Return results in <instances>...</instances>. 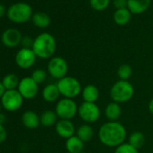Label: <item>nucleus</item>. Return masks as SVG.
Wrapping results in <instances>:
<instances>
[{"instance_id": "obj_1", "label": "nucleus", "mask_w": 153, "mask_h": 153, "mask_svg": "<svg viewBox=\"0 0 153 153\" xmlns=\"http://www.w3.org/2000/svg\"><path fill=\"white\" fill-rule=\"evenodd\" d=\"M127 137L125 127L117 122H106L98 130V139L102 144L110 148H116L124 143Z\"/></svg>"}, {"instance_id": "obj_2", "label": "nucleus", "mask_w": 153, "mask_h": 153, "mask_svg": "<svg viewBox=\"0 0 153 153\" xmlns=\"http://www.w3.org/2000/svg\"><path fill=\"white\" fill-rule=\"evenodd\" d=\"M56 47L55 38L48 33H43L34 39L32 49L37 58L46 59L52 58L56 51Z\"/></svg>"}, {"instance_id": "obj_3", "label": "nucleus", "mask_w": 153, "mask_h": 153, "mask_svg": "<svg viewBox=\"0 0 153 153\" xmlns=\"http://www.w3.org/2000/svg\"><path fill=\"white\" fill-rule=\"evenodd\" d=\"M134 95L133 86L127 80L116 81L110 89V97L113 102L123 104L130 101Z\"/></svg>"}, {"instance_id": "obj_4", "label": "nucleus", "mask_w": 153, "mask_h": 153, "mask_svg": "<svg viewBox=\"0 0 153 153\" xmlns=\"http://www.w3.org/2000/svg\"><path fill=\"white\" fill-rule=\"evenodd\" d=\"M57 87L64 98L74 99L81 94L82 87L80 82L74 76H66L61 79H59L57 82Z\"/></svg>"}, {"instance_id": "obj_5", "label": "nucleus", "mask_w": 153, "mask_h": 153, "mask_svg": "<svg viewBox=\"0 0 153 153\" xmlns=\"http://www.w3.org/2000/svg\"><path fill=\"white\" fill-rule=\"evenodd\" d=\"M7 15L11 22L16 24H24L32 19L33 9L29 4L18 2L9 7Z\"/></svg>"}, {"instance_id": "obj_6", "label": "nucleus", "mask_w": 153, "mask_h": 153, "mask_svg": "<svg viewBox=\"0 0 153 153\" xmlns=\"http://www.w3.org/2000/svg\"><path fill=\"white\" fill-rule=\"evenodd\" d=\"M55 112L61 120H71L79 112L76 103L70 98H62L56 104Z\"/></svg>"}, {"instance_id": "obj_7", "label": "nucleus", "mask_w": 153, "mask_h": 153, "mask_svg": "<svg viewBox=\"0 0 153 153\" xmlns=\"http://www.w3.org/2000/svg\"><path fill=\"white\" fill-rule=\"evenodd\" d=\"M0 100H1V105L5 110L8 112H16L22 106L24 97L17 89L6 90Z\"/></svg>"}, {"instance_id": "obj_8", "label": "nucleus", "mask_w": 153, "mask_h": 153, "mask_svg": "<svg viewBox=\"0 0 153 153\" xmlns=\"http://www.w3.org/2000/svg\"><path fill=\"white\" fill-rule=\"evenodd\" d=\"M79 117L86 123H93L98 121L100 118V108L96 103H88L83 102L79 106L78 112Z\"/></svg>"}, {"instance_id": "obj_9", "label": "nucleus", "mask_w": 153, "mask_h": 153, "mask_svg": "<svg viewBox=\"0 0 153 153\" xmlns=\"http://www.w3.org/2000/svg\"><path fill=\"white\" fill-rule=\"evenodd\" d=\"M48 73L56 79H61L67 76L68 66L67 61L61 57H52L48 62Z\"/></svg>"}, {"instance_id": "obj_10", "label": "nucleus", "mask_w": 153, "mask_h": 153, "mask_svg": "<svg viewBox=\"0 0 153 153\" xmlns=\"http://www.w3.org/2000/svg\"><path fill=\"white\" fill-rule=\"evenodd\" d=\"M38 84L31 78V76H25L20 79V83L17 90L22 95L24 99H33L34 98L39 91Z\"/></svg>"}, {"instance_id": "obj_11", "label": "nucleus", "mask_w": 153, "mask_h": 153, "mask_svg": "<svg viewBox=\"0 0 153 153\" xmlns=\"http://www.w3.org/2000/svg\"><path fill=\"white\" fill-rule=\"evenodd\" d=\"M36 55L33 49L22 48L16 54V63L23 69H28L33 66L36 61Z\"/></svg>"}, {"instance_id": "obj_12", "label": "nucleus", "mask_w": 153, "mask_h": 153, "mask_svg": "<svg viewBox=\"0 0 153 153\" xmlns=\"http://www.w3.org/2000/svg\"><path fill=\"white\" fill-rule=\"evenodd\" d=\"M22 38V33L17 29L9 28L2 33L1 42L7 48H15L21 44Z\"/></svg>"}, {"instance_id": "obj_13", "label": "nucleus", "mask_w": 153, "mask_h": 153, "mask_svg": "<svg viewBox=\"0 0 153 153\" xmlns=\"http://www.w3.org/2000/svg\"><path fill=\"white\" fill-rule=\"evenodd\" d=\"M55 130L57 134L65 140H68V138L72 137L75 135L76 129L75 125L71 122V120H61L59 119L56 125H55Z\"/></svg>"}, {"instance_id": "obj_14", "label": "nucleus", "mask_w": 153, "mask_h": 153, "mask_svg": "<svg viewBox=\"0 0 153 153\" xmlns=\"http://www.w3.org/2000/svg\"><path fill=\"white\" fill-rule=\"evenodd\" d=\"M150 5V0H128L127 8L131 14H142Z\"/></svg>"}, {"instance_id": "obj_15", "label": "nucleus", "mask_w": 153, "mask_h": 153, "mask_svg": "<svg viewBox=\"0 0 153 153\" xmlns=\"http://www.w3.org/2000/svg\"><path fill=\"white\" fill-rule=\"evenodd\" d=\"M42 96L44 101L48 103L56 102L60 96L57 84H48L47 86H45L44 88L42 89Z\"/></svg>"}, {"instance_id": "obj_16", "label": "nucleus", "mask_w": 153, "mask_h": 153, "mask_svg": "<svg viewBox=\"0 0 153 153\" xmlns=\"http://www.w3.org/2000/svg\"><path fill=\"white\" fill-rule=\"evenodd\" d=\"M22 123L28 129H35L41 124L40 116L33 111H26L22 115Z\"/></svg>"}, {"instance_id": "obj_17", "label": "nucleus", "mask_w": 153, "mask_h": 153, "mask_svg": "<svg viewBox=\"0 0 153 153\" xmlns=\"http://www.w3.org/2000/svg\"><path fill=\"white\" fill-rule=\"evenodd\" d=\"M105 115L110 122H117L122 115V108L120 104L115 102L109 103L105 108Z\"/></svg>"}, {"instance_id": "obj_18", "label": "nucleus", "mask_w": 153, "mask_h": 153, "mask_svg": "<svg viewBox=\"0 0 153 153\" xmlns=\"http://www.w3.org/2000/svg\"><path fill=\"white\" fill-rule=\"evenodd\" d=\"M84 141L76 135H74L66 140V149L68 153H80L84 149Z\"/></svg>"}, {"instance_id": "obj_19", "label": "nucleus", "mask_w": 153, "mask_h": 153, "mask_svg": "<svg viewBox=\"0 0 153 153\" xmlns=\"http://www.w3.org/2000/svg\"><path fill=\"white\" fill-rule=\"evenodd\" d=\"M81 96L84 102L96 103L99 97V90L95 85H87L82 88Z\"/></svg>"}, {"instance_id": "obj_20", "label": "nucleus", "mask_w": 153, "mask_h": 153, "mask_svg": "<svg viewBox=\"0 0 153 153\" xmlns=\"http://www.w3.org/2000/svg\"><path fill=\"white\" fill-rule=\"evenodd\" d=\"M76 135L78 136L82 141L87 142L92 140L94 136V130L90 124L85 123L80 125L78 129L76 130Z\"/></svg>"}, {"instance_id": "obj_21", "label": "nucleus", "mask_w": 153, "mask_h": 153, "mask_svg": "<svg viewBox=\"0 0 153 153\" xmlns=\"http://www.w3.org/2000/svg\"><path fill=\"white\" fill-rule=\"evenodd\" d=\"M58 118L59 117L55 111H51V110L44 111L40 116L41 124L44 127H51L56 125L58 122Z\"/></svg>"}, {"instance_id": "obj_22", "label": "nucleus", "mask_w": 153, "mask_h": 153, "mask_svg": "<svg viewBox=\"0 0 153 153\" xmlns=\"http://www.w3.org/2000/svg\"><path fill=\"white\" fill-rule=\"evenodd\" d=\"M32 21L36 27L42 28V29L48 27L51 24L50 16L46 13H43V12H37L33 14L32 17Z\"/></svg>"}, {"instance_id": "obj_23", "label": "nucleus", "mask_w": 153, "mask_h": 153, "mask_svg": "<svg viewBox=\"0 0 153 153\" xmlns=\"http://www.w3.org/2000/svg\"><path fill=\"white\" fill-rule=\"evenodd\" d=\"M1 82H2L4 88H6V90H15V89L18 88L20 79L16 74L9 73L4 76Z\"/></svg>"}, {"instance_id": "obj_24", "label": "nucleus", "mask_w": 153, "mask_h": 153, "mask_svg": "<svg viewBox=\"0 0 153 153\" xmlns=\"http://www.w3.org/2000/svg\"><path fill=\"white\" fill-rule=\"evenodd\" d=\"M131 14L128 8L118 9L114 14V21L118 25H125L131 20Z\"/></svg>"}, {"instance_id": "obj_25", "label": "nucleus", "mask_w": 153, "mask_h": 153, "mask_svg": "<svg viewBox=\"0 0 153 153\" xmlns=\"http://www.w3.org/2000/svg\"><path fill=\"white\" fill-rule=\"evenodd\" d=\"M146 139L142 132L140 131H133L128 138V143L131 144L135 149H139L145 144Z\"/></svg>"}, {"instance_id": "obj_26", "label": "nucleus", "mask_w": 153, "mask_h": 153, "mask_svg": "<svg viewBox=\"0 0 153 153\" xmlns=\"http://www.w3.org/2000/svg\"><path fill=\"white\" fill-rule=\"evenodd\" d=\"M132 75V68L129 64H122L117 69V76L120 80H127Z\"/></svg>"}, {"instance_id": "obj_27", "label": "nucleus", "mask_w": 153, "mask_h": 153, "mask_svg": "<svg viewBox=\"0 0 153 153\" xmlns=\"http://www.w3.org/2000/svg\"><path fill=\"white\" fill-rule=\"evenodd\" d=\"M31 78L38 84H42L43 83L45 80H46V78H47V72L42 69V68H37V69H34L32 73V76Z\"/></svg>"}, {"instance_id": "obj_28", "label": "nucleus", "mask_w": 153, "mask_h": 153, "mask_svg": "<svg viewBox=\"0 0 153 153\" xmlns=\"http://www.w3.org/2000/svg\"><path fill=\"white\" fill-rule=\"evenodd\" d=\"M110 0H90V6L96 11H103L108 7Z\"/></svg>"}, {"instance_id": "obj_29", "label": "nucleus", "mask_w": 153, "mask_h": 153, "mask_svg": "<svg viewBox=\"0 0 153 153\" xmlns=\"http://www.w3.org/2000/svg\"><path fill=\"white\" fill-rule=\"evenodd\" d=\"M114 153H138V149L132 147L128 142H124L120 146L116 147Z\"/></svg>"}, {"instance_id": "obj_30", "label": "nucleus", "mask_w": 153, "mask_h": 153, "mask_svg": "<svg viewBox=\"0 0 153 153\" xmlns=\"http://www.w3.org/2000/svg\"><path fill=\"white\" fill-rule=\"evenodd\" d=\"M33 39H32L30 36H24L22 38L21 41V45L23 46V48H26V49H32L33 45Z\"/></svg>"}, {"instance_id": "obj_31", "label": "nucleus", "mask_w": 153, "mask_h": 153, "mask_svg": "<svg viewBox=\"0 0 153 153\" xmlns=\"http://www.w3.org/2000/svg\"><path fill=\"white\" fill-rule=\"evenodd\" d=\"M114 6L115 8H117V10L127 8L128 0H114Z\"/></svg>"}, {"instance_id": "obj_32", "label": "nucleus", "mask_w": 153, "mask_h": 153, "mask_svg": "<svg viewBox=\"0 0 153 153\" xmlns=\"http://www.w3.org/2000/svg\"><path fill=\"white\" fill-rule=\"evenodd\" d=\"M7 135V130L4 126V124L0 123V143H2L6 140Z\"/></svg>"}, {"instance_id": "obj_33", "label": "nucleus", "mask_w": 153, "mask_h": 153, "mask_svg": "<svg viewBox=\"0 0 153 153\" xmlns=\"http://www.w3.org/2000/svg\"><path fill=\"white\" fill-rule=\"evenodd\" d=\"M7 11L6 10V7H5V6L4 5H2V4H0V19H1L5 15H6V13H7Z\"/></svg>"}, {"instance_id": "obj_34", "label": "nucleus", "mask_w": 153, "mask_h": 153, "mask_svg": "<svg viewBox=\"0 0 153 153\" xmlns=\"http://www.w3.org/2000/svg\"><path fill=\"white\" fill-rule=\"evenodd\" d=\"M148 109L149 111V113L153 115V98L150 99V101L149 102V105H148Z\"/></svg>"}, {"instance_id": "obj_35", "label": "nucleus", "mask_w": 153, "mask_h": 153, "mask_svg": "<svg viewBox=\"0 0 153 153\" xmlns=\"http://www.w3.org/2000/svg\"><path fill=\"white\" fill-rule=\"evenodd\" d=\"M6 92V88H4L2 82H0V99H1V97H3L4 93Z\"/></svg>"}, {"instance_id": "obj_36", "label": "nucleus", "mask_w": 153, "mask_h": 153, "mask_svg": "<svg viewBox=\"0 0 153 153\" xmlns=\"http://www.w3.org/2000/svg\"><path fill=\"white\" fill-rule=\"evenodd\" d=\"M5 121H6V116H5L3 114L0 113V123H4Z\"/></svg>"}, {"instance_id": "obj_37", "label": "nucleus", "mask_w": 153, "mask_h": 153, "mask_svg": "<svg viewBox=\"0 0 153 153\" xmlns=\"http://www.w3.org/2000/svg\"><path fill=\"white\" fill-rule=\"evenodd\" d=\"M1 106H2V105H1V104H0V111H1Z\"/></svg>"}, {"instance_id": "obj_38", "label": "nucleus", "mask_w": 153, "mask_h": 153, "mask_svg": "<svg viewBox=\"0 0 153 153\" xmlns=\"http://www.w3.org/2000/svg\"><path fill=\"white\" fill-rule=\"evenodd\" d=\"M80 153H87V152H84V151H83V152H80Z\"/></svg>"}, {"instance_id": "obj_39", "label": "nucleus", "mask_w": 153, "mask_h": 153, "mask_svg": "<svg viewBox=\"0 0 153 153\" xmlns=\"http://www.w3.org/2000/svg\"></svg>"}]
</instances>
